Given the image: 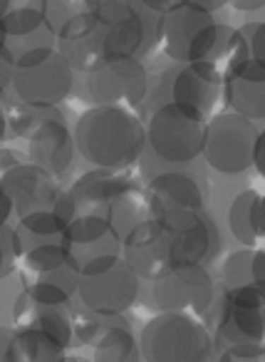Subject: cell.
<instances>
[{
	"label": "cell",
	"instance_id": "1",
	"mask_svg": "<svg viewBox=\"0 0 265 362\" xmlns=\"http://www.w3.org/2000/svg\"><path fill=\"white\" fill-rule=\"evenodd\" d=\"M75 149L97 169L124 171L144 154V122L134 110L95 105L75 124Z\"/></svg>",
	"mask_w": 265,
	"mask_h": 362
},
{
	"label": "cell",
	"instance_id": "2",
	"mask_svg": "<svg viewBox=\"0 0 265 362\" xmlns=\"http://www.w3.org/2000/svg\"><path fill=\"white\" fill-rule=\"evenodd\" d=\"M136 340L144 362H206L216 347L208 327L181 313H156Z\"/></svg>",
	"mask_w": 265,
	"mask_h": 362
},
{
	"label": "cell",
	"instance_id": "3",
	"mask_svg": "<svg viewBox=\"0 0 265 362\" xmlns=\"http://www.w3.org/2000/svg\"><path fill=\"white\" fill-rule=\"evenodd\" d=\"M213 13L176 3L159 13L154 23V42L171 62H206L220 35Z\"/></svg>",
	"mask_w": 265,
	"mask_h": 362
},
{
	"label": "cell",
	"instance_id": "4",
	"mask_svg": "<svg viewBox=\"0 0 265 362\" xmlns=\"http://www.w3.org/2000/svg\"><path fill=\"white\" fill-rule=\"evenodd\" d=\"M206 119L181 105H161L146 112L144 151L161 164H191L201 159Z\"/></svg>",
	"mask_w": 265,
	"mask_h": 362
},
{
	"label": "cell",
	"instance_id": "5",
	"mask_svg": "<svg viewBox=\"0 0 265 362\" xmlns=\"http://www.w3.org/2000/svg\"><path fill=\"white\" fill-rule=\"evenodd\" d=\"M220 87L223 80L204 62H174L161 70L154 82H149L141 105L146 107V112L161 105H181L206 119L218 107Z\"/></svg>",
	"mask_w": 265,
	"mask_h": 362
},
{
	"label": "cell",
	"instance_id": "6",
	"mask_svg": "<svg viewBox=\"0 0 265 362\" xmlns=\"http://www.w3.org/2000/svg\"><path fill=\"white\" fill-rule=\"evenodd\" d=\"M11 87L30 107H57L75 87V70L55 47H40L13 62Z\"/></svg>",
	"mask_w": 265,
	"mask_h": 362
},
{
	"label": "cell",
	"instance_id": "7",
	"mask_svg": "<svg viewBox=\"0 0 265 362\" xmlns=\"http://www.w3.org/2000/svg\"><path fill=\"white\" fill-rule=\"evenodd\" d=\"M141 169L146 174V194L151 199L154 214L186 209V211H204L208 199V176L199 159L191 164H161L154 156H139Z\"/></svg>",
	"mask_w": 265,
	"mask_h": 362
},
{
	"label": "cell",
	"instance_id": "8",
	"mask_svg": "<svg viewBox=\"0 0 265 362\" xmlns=\"http://www.w3.org/2000/svg\"><path fill=\"white\" fill-rule=\"evenodd\" d=\"M258 134L255 122L235 112L213 115L204 124V164L228 176L243 174L253 166V146Z\"/></svg>",
	"mask_w": 265,
	"mask_h": 362
},
{
	"label": "cell",
	"instance_id": "9",
	"mask_svg": "<svg viewBox=\"0 0 265 362\" xmlns=\"http://www.w3.org/2000/svg\"><path fill=\"white\" fill-rule=\"evenodd\" d=\"M122 261L136 273V278L146 281H156L171 268L189 266L176 236L154 216L122 238Z\"/></svg>",
	"mask_w": 265,
	"mask_h": 362
},
{
	"label": "cell",
	"instance_id": "10",
	"mask_svg": "<svg viewBox=\"0 0 265 362\" xmlns=\"http://www.w3.org/2000/svg\"><path fill=\"white\" fill-rule=\"evenodd\" d=\"M216 281L208 268L201 263L171 268L159 276L151 288V296L159 313H181V315L204 320L216 298Z\"/></svg>",
	"mask_w": 265,
	"mask_h": 362
},
{
	"label": "cell",
	"instance_id": "11",
	"mask_svg": "<svg viewBox=\"0 0 265 362\" xmlns=\"http://www.w3.org/2000/svg\"><path fill=\"white\" fill-rule=\"evenodd\" d=\"M87 95L95 105L139 110L149 90V70L139 57L107 60L87 72Z\"/></svg>",
	"mask_w": 265,
	"mask_h": 362
},
{
	"label": "cell",
	"instance_id": "12",
	"mask_svg": "<svg viewBox=\"0 0 265 362\" xmlns=\"http://www.w3.org/2000/svg\"><path fill=\"white\" fill-rule=\"evenodd\" d=\"M75 293L80 298V305L90 313L122 315L134 305L136 296H139V278L119 256L112 266L102 268V271L80 273Z\"/></svg>",
	"mask_w": 265,
	"mask_h": 362
},
{
	"label": "cell",
	"instance_id": "13",
	"mask_svg": "<svg viewBox=\"0 0 265 362\" xmlns=\"http://www.w3.org/2000/svg\"><path fill=\"white\" fill-rule=\"evenodd\" d=\"M102 35H105L107 60L119 57H139L149 50V33L146 18L139 13L134 3H119V0H102L97 6Z\"/></svg>",
	"mask_w": 265,
	"mask_h": 362
},
{
	"label": "cell",
	"instance_id": "14",
	"mask_svg": "<svg viewBox=\"0 0 265 362\" xmlns=\"http://www.w3.org/2000/svg\"><path fill=\"white\" fill-rule=\"evenodd\" d=\"M154 218L176 236L186 263H201L208 266L220 251V233L213 216L208 211H186V209H171L159 211Z\"/></svg>",
	"mask_w": 265,
	"mask_h": 362
},
{
	"label": "cell",
	"instance_id": "15",
	"mask_svg": "<svg viewBox=\"0 0 265 362\" xmlns=\"http://www.w3.org/2000/svg\"><path fill=\"white\" fill-rule=\"evenodd\" d=\"M201 322L208 327L213 342L220 347L248 345V342L263 345V335H265L263 310L233 305V303L225 298L223 286L216 288V298Z\"/></svg>",
	"mask_w": 265,
	"mask_h": 362
},
{
	"label": "cell",
	"instance_id": "16",
	"mask_svg": "<svg viewBox=\"0 0 265 362\" xmlns=\"http://www.w3.org/2000/svg\"><path fill=\"white\" fill-rule=\"evenodd\" d=\"M55 50L67 60L75 72H92L107 62L105 35L97 11L82 13V16L67 21L55 33Z\"/></svg>",
	"mask_w": 265,
	"mask_h": 362
},
{
	"label": "cell",
	"instance_id": "17",
	"mask_svg": "<svg viewBox=\"0 0 265 362\" xmlns=\"http://www.w3.org/2000/svg\"><path fill=\"white\" fill-rule=\"evenodd\" d=\"M0 40H3V55L16 62L30 50L55 47V33L47 25L42 6H25L8 11L0 18Z\"/></svg>",
	"mask_w": 265,
	"mask_h": 362
},
{
	"label": "cell",
	"instance_id": "18",
	"mask_svg": "<svg viewBox=\"0 0 265 362\" xmlns=\"http://www.w3.org/2000/svg\"><path fill=\"white\" fill-rule=\"evenodd\" d=\"M75 136L62 119H47L28 136V161L50 174L55 181L67 176L75 161Z\"/></svg>",
	"mask_w": 265,
	"mask_h": 362
},
{
	"label": "cell",
	"instance_id": "19",
	"mask_svg": "<svg viewBox=\"0 0 265 362\" xmlns=\"http://www.w3.org/2000/svg\"><path fill=\"white\" fill-rule=\"evenodd\" d=\"M0 189L11 197L18 218L30 211L52 209L55 199L60 197V192H62V187L50 174L37 169L30 161H23V164L13 166V169L0 179Z\"/></svg>",
	"mask_w": 265,
	"mask_h": 362
},
{
	"label": "cell",
	"instance_id": "20",
	"mask_svg": "<svg viewBox=\"0 0 265 362\" xmlns=\"http://www.w3.org/2000/svg\"><path fill=\"white\" fill-rule=\"evenodd\" d=\"M220 100L250 122L265 119V62L245 60L223 80Z\"/></svg>",
	"mask_w": 265,
	"mask_h": 362
},
{
	"label": "cell",
	"instance_id": "21",
	"mask_svg": "<svg viewBox=\"0 0 265 362\" xmlns=\"http://www.w3.org/2000/svg\"><path fill=\"white\" fill-rule=\"evenodd\" d=\"M13 330H35L55 337L65 347L72 345V317L70 305H42L30 296L20 293L13 305Z\"/></svg>",
	"mask_w": 265,
	"mask_h": 362
},
{
	"label": "cell",
	"instance_id": "22",
	"mask_svg": "<svg viewBox=\"0 0 265 362\" xmlns=\"http://www.w3.org/2000/svg\"><path fill=\"white\" fill-rule=\"evenodd\" d=\"M129 176H124L122 171L112 169H92L85 171L80 179L67 189L70 199L75 202L77 214H105L110 206V199L124 187V181Z\"/></svg>",
	"mask_w": 265,
	"mask_h": 362
},
{
	"label": "cell",
	"instance_id": "23",
	"mask_svg": "<svg viewBox=\"0 0 265 362\" xmlns=\"http://www.w3.org/2000/svg\"><path fill=\"white\" fill-rule=\"evenodd\" d=\"M151 216H154V206H151L149 194L134 179H126L124 187L110 199V206H107V218H110L112 233L119 241L129 231H134L139 223L149 221Z\"/></svg>",
	"mask_w": 265,
	"mask_h": 362
},
{
	"label": "cell",
	"instance_id": "24",
	"mask_svg": "<svg viewBox=\"0 0 265 362\" xmlns=\"http://www.w3.org/2000/svg\"><path fill=\"white\" fill-rule=\"evenodd\" d=\"M228 226L245 248H260L265 238L263 197L255 189H245L228 209Z\"/></svg>",
	"mask_w": 265,
	"mask_h": 362
},
{
	"label": "cell",
	"instance_id": "25",
	"mask_svg": "<svg viewBox=\"0 0 265 362\" xmlns=\"http://www.w3.org/2000/svg\"><path fill=\"white\" fill-rule=\"evenodd\" d=\"M90 345L92 362H141L139 340L134 337L124 317L110 325L105 332H100Z\"/></svg>",
	"mask_w": 265,
	"mask_h": 362
},
{
	"label": "cell",
	"instance_id": "26",
	"mask_svg": "<svg viewBox=\"0 0 265 362\" xmlns=\"http://www.w3.org/2000/svg\"><path fill=\"white\" fill-rule=\"evenodd\" d=\"M6 362H72L67 347L35 330H16Z\"/></svg>",
	"mask_w": 265,
	"mask_h": 362
},
{
	"label": "cell",
	"instance_id": "27",
	"mask_svg": "<svg viewBox=\"0 0 265 362\" xmlns=\"http://www.w3.org/2000/svg\"><path fill=\"white\" fill-rule=\"evenodd\" d=\"M23 268V276H25V283H33V281H42V278L52 276L57 273L60 268L70 266L72 256L65 246L57 241H42V243H35V246H28L25 251L20 253L18 258Z\"/></svg>",
	"mask_w": 265,
	"mask_h": 362
},
{
	"label": "cell",
	"instance_id": "28",
	"mask_svg": "<svg viewBox=\"0 0 265 362\" xmlns=\"http://www.w3.org/2000/svg\"><path fill=\"white\" fill-rule=\"evenodd\" d=\"M223 276V288H238V286H265V253L260 248H245L228 256V261L220 268Z\"/></svg>",
	"mask_w": 265,
	"mask_h": 362
},
{
	"label": "cell",
	"instance_id": "29",
	"mask_svg": "<svg viewBox=\"0 0 265 362\" xmlns=\"http://www.w3.org/2000/svg\"><path fill=\"white\" fill-rule=\"evenodd\" d=\"M112 236L110 218L105 214H77L67 228L62 231L60 243L67 251H75V248H85L90 243H97L102 238Z\"/></svg>",
	"mask_w": 265,
	"mask_h": 362
},
{
	"label": "cell",
	"instance_id": "30",
	"mask_svg": "<svg viewBox=\"0 0 265 362\" xmlns=\"http://www.w3.org/2000/svg\"><path fill=\"white\" fill-rule=\"evenodd\" d=\"M3 110H6V122H8L11 134L20 136V139H28L42 122L62 119V112L57 110V107H30L20 100L6 102Z\"/></svg>",
	"mask_w": 265,
	"mask_h": 362
},
{
	"label": "cell",
	"instance_id": "31",
	"mask_svg": "<svg viewBox=\"0 0 265 362\" xmlns=\"http://www.w3.org/2000/svg\"><path fill=\"white\" fill-rule=\"evenodd\" d=\"M100 3L102 0H42V13H45V21L52 28V33H57L72 18L97 11Z\"/></svg>",
	"mask_w": 265,
	"mask_h": 362
},
{
	"label": "cell",
	"instance_id": "32",
	"mask_svg": "<svg viewBox=\"0 0 265 362\" xmlns=\"http://www.w3.org/2000/svg\"><path fill=\"white\" fill-rule=\"evenodd\" d=\"M23 293L30 296L35 303H42V305H70L72 300L70 293L57 286H50V283H25Z\"/></svg>",
	"mask_w": 265,
	"mask_h": 362
},
{
	"label": "cell",
	"instance_id": "33",
	"mask_svg": "<svg viewBox=\"0 0 265 362\" xmlns=\"http://www.w3.org/2000/svg\"><path fill=\"white\" fill-rule=\"evenodd\" d=\"M20 258V248H18L16 231L8 226L0 228V278H6L13 273V268L18 266Z\"/></svg>",
	"mask_w": 265,
	"mask_h": 362
},
{
	"label": "cell",
	"instance_id": "34",
	"mask_svg": "<svg viewBox=\"0 0 265 362\" xmlns=\"http://www.w3.org/2000/svg\"><path fill=\"white\" fill-rule=\"evenodd\" d=\"M218 362H265V350L263 345H218Z\"/></svg>",
	"mask_w": 265,
	"mask_h": 362
},
{
	"label": "cell",
	"instance_id": "35",
	"mask_svg": "<svg viewBox=\"0 0 265 362\" xmlns=\"http://www.w3.org/2000/svg\"><path fill=\"white\" fill-rule=\"evenodd\" d=\"M240 37L245 40V47H248V57L255 62H265V25L263 23H250V25L240 28Z\"/></svg>",
	"mask_w": 265,
	"mask_h": 362
},
{
	"label": "cell",
	"instance_id": "36",
	"mask_svg": "<svg viewBox=\"0 0 265 362\" xmlns=\"http://www.w3.org/2000/svg\"><path fill=\"white\" fill-rule=\"evenodd\" d=\"M18 164H23L20 161V154L18 151H13V149H0V179L8 174V171L13 169V166H18Z\"/></svg>",
	"mask_w": 265,
	"mask_h": 362
},
{
	"label": "cell",
	"instance_id": "37",
	"mask_svg": "<svg viewBox=\"0 0 265 362\" xmlns=\"http://www.w3.org/2000/svg\"><path fill=\"white\" fill-rule=\"evenodd\" d=\"M11 82H13V62L6 55H0V97L6 95Z\"/></svg>",
	"mask_w": 265,
	"mask_h": 362
},
{
	"label": "cell",
	"instance_id": "38",
	"mask_svg": "<svg viewBox=\"0 0 265 362\" xmlns=\"http://www.w3.org/2000/svg\"><path fill=\"white\" fill-rule=\"evenodd\" d=\"M13 214H16V209H13L11 197H8V194L0 189V228L8 226V221H11Z\"/></svg>",
	"mask_w": 265,
	"mask_h": 362
},
{
	"label": "cell",
	"instance_id": "39",
	"mask_svg": "<svg viewBox=\"0 0 265 362\" xmlns=\"http://www.w3.org/2000/svg\"><path fill=\"white\" fill-rule=\"evenodd\" d=\"M233 6L235 11H243V13H253V11H260L265 6V0H223V6Z\"/></svg>",
	"mask_w": 265,
	"mask_h": 362
},
{
	"label": "cell",
	"instance_id": "40",
	"mask_svg": "<svg viewBox=\"0 0 265 362\" xmlns=\"http://www.w3.org/2000/svg\"><path fill=\"white\" fill-rule=\"evenodd\" d=\"M263 154H265V134L260 132L258 139H255V146H253V166L263 174L265 166H263Z\"/></svg>",
	"mask_w": 265,
	"mask_h": 362
},
{
	"label": "cell",
	"instance_id": "41",
	"mask_svg": "<svg viewBox=\"0 0 265 362\" xmlns=\"http://www.w3.org/2000/svg\"><path fill=\"white\" fill-rule=\"evenodd\" d=\"M176 3H184V6L201 8V11H208V13H216L220 6H223V0H176Z\"/></svg>",
	"mask_w": 265,
	"mask_h": 362
},
{
	"label": "cell",
	"instance_id": "42",
	"mask_svg": "<svg viewBox=\"0 0 265 362\" xmlns=\"http://www.w3.org/2000/svg\"><path fill=\"white\" fill-rule=\"evenodd\" d=\"M13 335H16V330H13V327L0 325V362H6V357H8V347H11Z\"/></svg>",
	"mask_w": 265,
	"mask_h": 362
},
{
	"label": "cell",
	"instance_id": "43",
	"mask_svg": "<svg viewBox=\"0 0 265 362\" xmlns=\"http://www.w3.org/2000/svg\"><path fill=\"white\" fill-rule=\"evenodd\" d=\"M136 3H141V6H144L146 11H154L156 16L176 6V0H136Z\"/></svg>",
	"mask_w": 265,
	"mask_h": 362
},
{
	"label": "cell",
	"instance_id": "44",
	"mask_svg": "<svg viewBox=\"0 0 265 362\" xmlns=\"http://www.w3.org/2000/svg\"><path fill=\"white\" fill-rule=\"evenodd\" d=\"M8 134V122H6V110H3V105H0V141L6 139Z\"/></svg>",
	"mask_w": 265,
	"mask_h": 362
},
{
	"label": "cell",
	"instance_id": "45",
	"mask_svg": "<svg viewBox=\"0 0 265 362\" xmlns=\"http://www.w3.org/2000/svg\"><path fill=\"white\" fill-rule=\"evenodd\" d=\"M119 3H136V0H119Z\"/></svg>",
	"mask_w": 265,
	"mask_h": 362
}]
</instances>
